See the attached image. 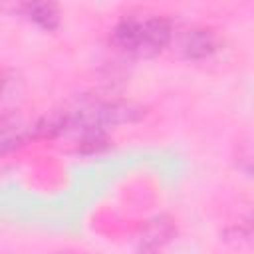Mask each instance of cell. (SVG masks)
<instances>
[{
  "mask_svg": "<svg viewBox=\"0 0 254 254\" xmlns=\"http://www.w3.org/2000/svg\"><path fill=\"white\" fill-rule=\"evenodd\" d=\"M173 26L159 14H129L117 22L111 40L115 48L135 58H149L169 46Z\"/></svg>",
  "mask_w": 254,
  "mask_h": 254,
  "instance_id": "6da1fadb",
  "label": "cell"
},
{
  "mask_svg": "<svg viewBox=\"0 0 254 254\" xmlns=\"http://www.w3.org/2000/svg\"><path fill=\"white\" fill-rule=\"evenodd\" d=\"M30 137H34V123H26L16 113L0 115V153L20 147Z\"/></svg>",
  "mask_w": 254,
  "mask_h": 254,
  "instance_id": "7a4b0ae2",
  "label": "cell"
},
{
  "mask_svg": "<svg viewBox=\"0 0 254 254\" xmlns=\"http://www.w3.org/2000/svg\"><path fill=\"white\" fill-rule=\"evenodd\" d=\"M218 46H220L218 36L212 30L194 28L183 36L181 52L190 60H202V58H208L210 54H214L218 50Z\"/></svg>",
  "mask_w": 254,
  "mask_h": 254,
  "instance_id": "3957f363",
  "label": "cell"
},
{
  "mask_svg": "<svg viewBox=\"0 0 254 254\" xmlns=\"http://www.w3.org/2000/svg\"><path fill=\"white\" fill-rule=\"evenodd\" d=\"M175 236V224L167 216H159L147 224V228L141 234V252H157L161 250L171 238Z\"/></svg>",
  "mask_w": 254,
  "mask_h": 254,
  "instance_id": "277c9868",
  "label": "cell"
},
{
  "mask_svg": "<svg viewBox=\"0 0 254 254\" xmlns=\"http://www.w3.org/2000/svg\"><path fill=\"white\" fill-rule=\"evenodd\" d=\"M24 99V79L16 71L0 75V115L16 113Z\"/></svg>",
  "mask_w": 254,
  "mask_h": 254,
  "instance_id": "5b68a950",
  "label": "cell"
},
{
  "mask_svg": "<svg viewBox=\"0 0 254 254\" xmlns=\"http://www.w3.org/2000/svg\"><path fill=\"white\" fill-rule=\"evenodd\" d=\"M20 12L44 30H56L60 24V10L52 2H26L20 6Z\"/></svg>",
  "mask_w": 254,
  "mask_h": 254,
  "instance_id": "8992f818",
  "label": "cell"
}]
</instances>
